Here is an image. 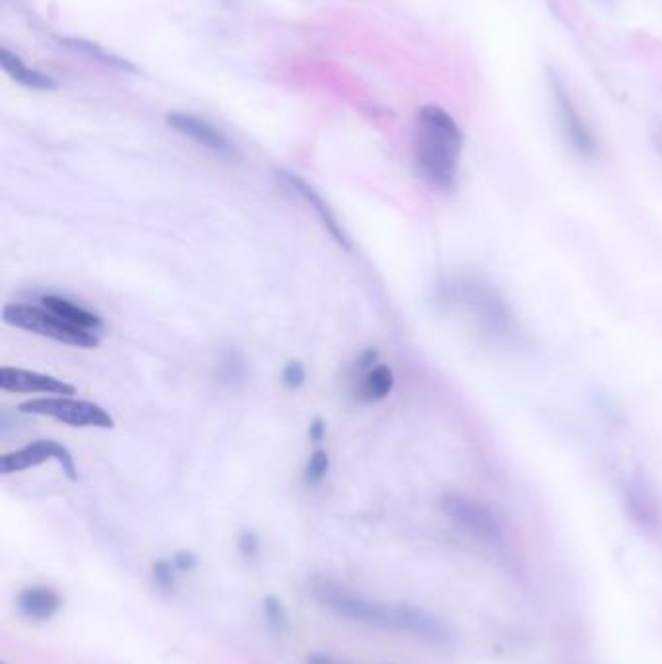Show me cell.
Segmentation results:
<instances>
[{"instance_id":"6da1fadb","label":"cell","mask_w":662,"mask_h":664,"mask_svg":"<svg viewBox=\"0 0 662 664\" xmlns=\"http://www.w3.org/2000/svg\"><path fill=\"white\" fill-rule=\"evenodd\" d=\"M311 595L327 606L336 616L350 622L365 624L381 630L408 633L416 639H422L430 645H449L453 641V630L435 614L412 604H385L371 598L358 595L340 583L315 577L311 583Z\"/></svg>"},{"instance_id":"7a4b0ae2","label":"cell","mask_w":662,"mask_h":664,"mask_svg":"<svg viewBox=\"0 0 662 664\" xmlns=\"http://www.w3.org/2000/svg\"><path fill=\"white\" fill-rule=\"evenodd\" d=\"M461 152L463 131L457 121L437 105H424L414 123V166L418 175L437 191H453Z\"/></svg>"},{"instance_id":"3957f363","label":"cell","mask_w":662,"mask_h":664,"mask_svg":"<svg viewBox=\"0 0 662 664\" xmlns=\"http://www.w3.org/2000/svg\"><path fill=\"white\" fill-rule=\"evenodd\" d=\"M453 299L486 336L505 344L519 342L521 331L513 313L488 284L478 280L459 282L453 286Z\"/></svg>"},{"instance_id":"277c9868","label":"cell","mask_w":662,"mask_h":664,"mask_svg":"<svg viewBox=\"0 0 662 664\" xmlns=\"http://www.w3.org/2000/svg\"><path fill=\"white\" fill-rule=\"evenodd\" d=\"M2 321L10 327L34 332L37 336L76 346V348H96L100 346L98 332L88 331L68 323L67 319L55 315L47 307L8 303L2 309Z\"/></svg>"},{"instance_id":"5b68a950","label":"cell","mask_w":662,"mask_h":664,"mask_svg":"<svg viewBox=\"0 0 662 664\" xmlns=\"http://www.w3.org/2000/svg\"><path fill=\"white\" fill-rule=\"evenodd\" d=\"M24 414L53 418L70 428H98L111 430L115 426L113 416L96 402L76 400L70 397H45V399L26 400L18 406Z\"/></svg>"},{"instance_id":"8992f818","label":"cell","mask_w":662,"mask_h":664,"mask_svg":"<svg viewBox=\"0 0 662 664\" xmlns=\"http://www.w3.org/2000/svg\"><path fill=\"white\" fill-rule=\"evenodd\" d=\"M441 509L457 527L482 542H499L503 536L494 511L476 499L447 494L441 499Z\"/></svg>"},{"instance_id":"52a82bcc","label":"cell","mask_w":662,"mask_h":664,"mask_svg":"<svg viewBox=\"0 0 662 664\" xmlns=\"http://www.w3.org/2000/svg\"><path fill=\"white\" fill-rule=\"evenodd\" d=\"M47 461H57L59 465L63 466V472L67 474L68 480H76V465H74V457L70 455L65 445H61L59 441L53 439H39L34 441L18 451L6 453L0 457V472L4 476L8 474H16V472H24L28 468H35V466L43 465Z\"/></svg>"},{"instance_id":"ba28073f","label":"cell","mask_w":662,"mask_h":664,"mask_svg":"<svg viewBox=\"0 0 662 664\" xmlns=\"http://www.w3.org/2000/svg\"><path fill=\"white\" fill-rule=\"evenodd\" d=\"M552 94H554L560 131H562L563 140L567 142V146L581 158L595 156V134L591 133L589 125L577 111L575 103L571 101V96L567 94V90L563 88V84L558 78L552 80Z\"/></svg>"},{"instance_id":"9c48e42d","label":"cell","mask_w":662,"mask_h":664,"mask_svg":"<svg viewBox=\"0 0 662 664\" xmlns=\"http://www.w3.org/2000/svg\"><path fill=\"white\" fill-rule=\"evenodd\" d=\"M0 389L6 393H41V395H57V397H70L76 393L74 385L67 381L39 373V371H30V369H20V367H2L0 369Z\"/></svg>"},{"instance_id":"30bf717a","label":"cell","mask_w":662,"mask_h":664,"mask_svg":"<svg viewBox=\"0 0 662 664\" xmlns=\"http://www.w3.org/2000/svg\"><path fill=\"white\" fill-rule=\"evenodd\" d=\"M167 125L175 133L183 134L185 138L197 142L199 146H204L220 156H232L233 154V144L230 142V138L197 115L175 111V113L167 115Z\"/></svg>"},{"instance_id":"8fae6325","label":"cell","mask_w":662,"mask_h":664,"mask_svg":"<svg viewBox=\"0 0 662 664\" xmlns=\"http://www.w3.org/2000/svg\"><path fill=\"white\" fill-rule=\"evenodd\" d=\"M278 177L286 183V187H288L290 191H294L298 197L305 200V202H307V204L319 214V218L323 220L325 228H327L332 237L336 239L338 245H342L344 249H350V247H352L348 235L342 230V224H340L338 218L334 216L331 206H329L325 200L321 199V195H319L309 183H305L301 177L294 175V173H288V171H278Z\"/></svg>"},{"instance_id":"7c38bea8","label":"cell","mask_w":662,"mask_h":664,"mask_svg":"<svg viewBox=\"0 0 662 664\" xmlns=\"http://www.w3.org/2000/svg\"><path fill=\"white\" fill-rule=\"evenodd\" d=\"M16 604H18V610L22 612V616L35 620V622H47L59 614L63 600L59 597V593L53 591L51 587L32 585L18 593Z\"/></svg>"},{"instance_id":"4fadbf2b","label":"cell","mask_w":662,"mask_h":664,"mask_svg":"<svg viewBox=\"0 0 662 664\" xmlns=\"http://www.w3.org/2000/svg\"><path fill=\"white\" fill-rule=\"evenodd\" d=\"M354 379H356L354 397L362 404L381 402V400L387 399L395 389V373L391 367L385 366V364H377Z\"/></svg>"},{"instance_id":"5bb4252c","label":"cell","mask_w":662,"mask_h":664,"mask_svg":"<svg viewBox=\"0 0 662 664\" xmlns=\"http://www.w3.org/2000/svg\"><path fill=\"white\" fill-rule=\"evenodd\" d=\"M0 63H2V68L4 72L14 80L18 82L20 86L24 88H30V90H39V92H51V90H57L59 84L45 72H39L35 68L26 67L22 63V59L14 53H10L8 49H2L0 53Z\"/></svg>"},{"instance_id":"9a60e30c","label":"cell","mask_w":662,"mask_h":664,"mask_svg":"<svg viewBox=\"0 0 662 664\" xmlns=\"http://www.w3.org/2000/svg\"><path fill=\"white\" fill-rule=\"evenodd\" d=\"M41 305L47 307L49 311H53L55 315L67 319L68 323L88 329V331L98 332L103 325L98 313H94L78 303H72L70 299L61 298V296H45V298H41Z\"/></svg>"},{"instance_id":"2e32d148","label":"cell","mask_w":662,"mask_h":664,"mask_svg":"<svg viewBox=\"0 0 662 664\" xmlns=\"http://www.w3.org/2000/svg\"><path fill=\"white\" fill-rule=\"evenodd\" d=\"M63 43L67 45L68 49L88 57V59H94L98 61L101 65L105 67L113 68V70H121V72H136V67L133 63L109 53L107 49H103L98 43H92V41H86V39H76V37H65Z\"/></svg>"},{"instance_id":"e0dca14e","label":"cell","mask_w":662,"mask_h":664,"mask_svg":"<svg viewBox=\"0 0 662 664\" xmlns=\"http://www.w3.org/2000/svg\"><path fill=\"white\" fill-rule=\"evenodd\" d=\"M261 612H263L266 626L274 633L282 635V633L290 630V614H288L286 604L280 598L274 597V595H266L261 600Z\"/></svg>"},{"instance_id":"ac0fdd59","label":"cell","mask_w":662,"mask_h":664,"mask_svg":"<svg viewBox=\"0 0 662 664\" xmlns=\"http://www.w3.org/2000/svg\"><path fill=\"white\" fill-rule=\"evenodd\" d=\"M331 470V457L327 451L323 449H317L311 453L307 465H305V470H303V476H305V482L309 486H319L327 474Z\"/></svg>"},{"instance_id":"d6986e66","label":"cell","mask_w":662,"mask_h":664,"mask_svg":"<svg viewBox=\"0 0 662 664\" xmlns=\"http://www.w3.org/2000/svg\"><path fill=\"white\" fill-rule=\"evenodd\" d=\"M177 569L171 560H158L152 565V579L162 591H171L177 581Z\"/></svg>"},{"instance_id":"ffe728a7","label":"cell","mask_w":662,"mask_h":664,"mask_svg":"<svg viewBox=\"0 0 662 664\" xmlns=\"http://www.w3.org/2000/svg\"><path fill=\"white\" fill-rule=\"evenodd\" d=\"M237 550L245 560H255L261 552V540L253 531H243L237 536Z\"/></svg>"},{"instance_id":"44dd1931","label":"cell","mask_w":662,"mask_h":664,"mask_svg":"<svg viewBox=\"0 0 662 664\" xmlns=\"http://www.w3.org/2000/svg\"><path fill=\"white\" fill-rule=\"evenodd\" d=\"M282 383L286 389L296 391L303 383H305V367L301 362H288L286 367L282 369Z\"/></svg>"},{"instance_id":"7402d4cb","label":"cell","mask_w":662,"mask_h":664,"mask_svg":"<svg viewBox=\"0 0 662 664\" xmlns=\"http://www.w3.org/2000/svg\"><path fill=\"white\" fill-rule=\"evenodd\" d=\"M171 562L179 573H191L199 567V556L191 550H179V552H175Z\"/></svg>"},{"instance_id":"603a6c76","label":"cell","mask_w":662,"mask_h":664,"mask_svg":"<svg viewBox=\"0 0 662 664\" xmlns=\"http://www.w3.org/2000/svg\"><path fill=\"white\" fill-rule=\"evenodd\" d=\"M325 437H327V424H325L321 418H315V420L309 424V439H311L313 443H321Z\"/></svg>"},{"instance_id":"cb8c5ba5","label":"cell","mask_w":662,"mask_h":664,"mask_svg":"<svg viewBox=\"0 0 662 664\" xmlns=\"http://www.w3.org/2000/svg\"><path fill=\"white\" fill-rule=\"evenodd\" d=\"M305 664H344L340 661H336L334 657H329V655H323V653H313L307 657Z\"/></svg>"}]
</instances>
